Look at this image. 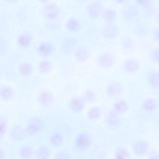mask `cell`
<instances>
[{"instance_id":"obj_36","label":"cell","mask_w":159,"mask_h":159,"mask_svg":"<svg viewBox=\"0 0 159 159\" xmlns=\"http://www.w3.org/2000/svg\"><path fill=\"white\" fill-rule=\"evenodd\" d=\"M53 159H71L69 153L65 151H60L55 154Z\"/></svg>"},{"instance_id":"obj_34","label":"cell","mask_w":159,"mask_h":159,"mask_svg":"<svg viewBox=\"0 0 159 159\" xmlns=\"http://www.w3.org/2000/svg\"><path fill=\"white\" fill-rule=\"evenodd\" d=\"M134 30L136 35L139 37H142L147 33L148 27L146 24L141 23L136 25Z\"/></svg>"},{"instance_id":"obj_22","label":"cell","mask_w":159,"mask_h":159,"mask_svg":"<svg viewBox=\"0 0 159 159\" xmlns=\"http://www.w3.org/2000/svg\"><path fill=\"white\" fill-rule=\"evenodd\" d=\"M52 68V63L49 61L43 60L40 61L38 65L39 72L42 75H45L51 71Z\"/></svg>"},{"instance_id":"obj_11","label":"cell","mask_w":159,"mask_h":159,"mask_svg":"<svg viewBox=\"0 0 159 159\" xmlns=\"http://www.w3.org/2000/svg\"><path fill=\"white\" fill-rule=\"evenodd\" d=\"M149 148L148 143L144 140H139L132 144V149L133 153L138 157L145 155L148 152Z\"/></svg>"},{"instance_id":"obj_30","label":"cell","mask_w":159,"mask_h":159,"mask_svg":"<svg viewBox=\"0 0 159 159\" xmlns=\"http://www.w3.org/2000/svg\"><path fill=\"white\" fill-rule=\"evenodd\" d=\"M120 44L122 48L125 50H131L134 45L133 39L129 36H126L122 37L120 40Z\"/></svg>"},{"instance_id":"obj_32","label":"cell","mask_w":159,"mask_h":159,"mask_svg":"<svg viewBox=\"0 0 159 159\" xmlns=\"http://www.w3.org/2000/svg\"><path fill=\"white\" fill-rule=\"evenodd\" d=\"M143 108L146 111H152L157 108V104L156 100L152 98L146 99L143 103Z\"/></svg>"},{"instance_id":"obj_33","label":"cell","mask_w":159,"mask_h":159,"mask_svg":"<svg viewBox=\"0 0 159 159\" xmlns=\"http://www.w3.org/2000/svg\"><path fill=\"white\" fill-rule=\"evenodd\" d=\"M96 98V95L94 91L88 89L84 92L82 98L84 102L91 103L95 101Z\"/></svg>"},{"instance_id":"obj_45","label":"cell","mask_w":159,"mask_h":159,"mask_svg":"<svg viewBox=\"0 0 159 159\" xmlns=\"http://www.w3.org/2000/svg\"></svg>"},{"instance_id":"obj_27","label":"cell","mask_w":159,"mask_h":159,"mask_svg":"<svg viewBox=\"0 0 159 159\" xmlns=\"http://www.w3.org/2000/svg\"><path fill=\"white\" fill-rule=\"evenodd\" d=\"M86 115L88 119L90 120H96L101 117L102 111L99 107L94 106L88 110Z\"/></svg>"},{"instance_id":"obj_23","label":"cell","mask_w":159,"mask_h":159,"mask_svg":"<svg viewBox=\"0 0 159 159\" xmlns=\"http://www.w3.org/2000/svg\"><path fill=\"white\" fill-rule=\"evenodd\" d=\"M64 141L63 136L61 133L58 132L53 133L49 138L50 144L54 148L61 147L63 144Z\"/></svg>"},{"instance_id":"obj_6","label":"cell","mask_w":159,"mask_h":159,"mask_svg":"<svg viewBox=\"0 0 159 159\" xmlns=\"http://www.w3.org/2000/svg\"><path fill=\"white\" fill-rule=\"evenodd\" d=\"M55 47L53 44L49 41H45L40 43L36 48L37 53L41 57L46 58L53 53Z\"/></svg>"},{"instance_id":"obj_41","label":"cell","mask_w":159,"mask_h":159,"mask_svg":"<svg viewBox=\"0 0 159 159\" xmlns=\"http://www.w3.org/2000/svg\"><path fill=\"white\" fill-rule=\"evenodd\" d=\"M152 36L155 40L159 42V28H156L153 30Z\"/></svg>"},{"instance_id":"obj_9","label":"cell","mask_w":159,"mask_h":159,"mask_svg":"<svg viewBox=\"0 0 159 159\" xmlns=\"http://www.w3.org/2000/svg\"><path fill=\"white\" fill-rule=\"evenodd\" d=\"M114 58L113 55L108 52H104L98 58L97 63L98 66L103 69H108L113 65Z\"/></svg>"},{"instance_id":"obj_26","label":"cell","mask_w":159,"mask_h":159,"mask_svg":"<svg viewBox=\"0 0 159 159\" xmlns=\"http://www.w3.org/2000/svg\"><path fill=\"white\" fill-rule=\"evenodd\" d=\"M106 120L107 124L112 126L118 125L120 122L118 114L114 111H111L107 113Z\"/></svg>"},{"instance_id":"obj_12","label":"cell","mask_w":159,"mask_h":159,"mask_svg":"<svg viewBox=\"0 0 159 159\" xmlns=\"http://www.w3.org/2000/svg\"><path fill=\"white\" fill-rule=\"evenodd\" d=\"M26 135L25 128L20 125H14L10 131L9 136L15 141H22L25 139Z\"/></svg>"},{"instance_id":"obj_8","label":"cell","mask_w":159,"mask_h":159,"mask_svg":"<svg viewBox=\"0 0 159 159\" xmlns=\"http://www.w3.org/2000/svg\"><path fill=\"white\" fill-rule=\"evenodd\" d=\"M89 15L93 19L98 18L103 11L102 4L100 1H95L89 3L87 7Z\"/></svg>"},{"instance_id":"obj_37","label":"cell","mask_w":159,"mask_h":159,"mask_svg":"<svg viewBox=\"0 0 159 159\" xmlns=\"http://www.w3.org/2000/svg\"><path fill=\"white\" fill-rule=\"evenodd\" d=\"M136 4L146 9L151 7L152 5V2L150 0H135Z\"/></svg>"},{"instance_id":"obj_20","label":"cell","mask_w":159,"mask_h":159,"mask_svg":"<svg viewBox=\"0 0 159 159\" xmlns=\"http://www.w3.org/2000/svg\"><path fill=\"white\" fill-rule=\"evenodd\" d=\"M51 154L50 148L46 145H43L37 150L35 156L36 159H49Z\"/></svg>"},{"instance_id":"obj_39","label":"cell","mask_w":159,"mask_h":159,"mask_svg":"<svg viewBox=\"0 0 159 159\" xmlns=\"http://www.w3.org/2000/svg\"><path fill=\"white\" fill-rule=\"evenodd\" d=\"M0 44H2V46H1V48L2 47V48L1 49V52H2V54L5 53L7 52V50H8V45L7 43V42L3 38H0Z\"/></svg>"},{"instance_id":"obj_2","label":"cell","mask_w":159,"mask_h":159,"mask_svg":"<svg viewBox=\"0 0 159 159\" xmlns=\"http://www.w3.org/2000/svg\"><path fill=\"white\" fill-rule=\"evenodd\" d=\"M61 10L58 5L54 3H49L44 5L41 10L43 18L48 20H55L60 15Z\"/></svg>"},{"instance_id":"obj_10","label":"cell","mask_w":159,"mask_h":159,"mask_svg":"<svg viewBox=\"0 0 159 159\" xmlns=\"http://www.w3.org/2000/svg\"><path fill=\"white\" fill-rule=\"evenodd\" d=\"M102 37L107 40H113L117 38L120 34L118 27L114 25L109 24L104 27L102 30Z\"/></svg>"},{"instance_id":"obj_40","label":"cell","mask_w":159,"mask_h":159,"mask_svg":"<svg viewBox=\"0 0 159 159\" xmlns=\"http://www.w3.org/2000/svg\"><path fill=\"white\" fill-rule=\"evenodd\" d=\"M148 159H159V153L157 151L150 152L148 156Z\"/></svg>"},{"instance_id":"obj_31","label":"cell","mask_w":159,"mask_h":159,"mask_svg":"<svg viewBox=\"0 0 159 159\" xmlns=\"http://www.w3.org/2000/svg\"><path fill=\"white\" fill-rule=\"evenodd\" d=\"M130 154L129 151L125 148L119 147L116 150L113 159H129Z\"/></svg>"},{"instance_id":"obj_24","label":"cell","mask_w":159,"mask_h":159,"mask_svg":"<svg viewBox=\"0 0 159 159\" xmlns=\"http://www.w3.org/2000/svg\"><path fill=\"white\" fill-rule=\"evenodd\" d=\"M113 111L118 114L125 113L129 108L128 103L125 100L121 99L114 103L113 105Z\"/></svg>"},{"instance_id":"obj_19","label":"cell","mask_w":159,"mask_h":159,"mask_svg":"<svg viewBox=\"0 0 159 159\" xmlns=\"http://www.w3.org/2000/svg\"><path fill=\"white\" fill-rule=\"evenodd\" d=\"M89 57L88 50L84 47H80L76 49L75 52V57L78 62H84L87 61Z\"/></svg>"},{"instance_id":"obj_46","label":"cell","mask_w":159,"mask_h":159,"mask_svg":"<svg viewBox=\"0 0 159 159\" xmlns=\"http://www.w3.org/2000/svg\"></svg>"},{"instance_id":"obj_17","label":"cell","mask_w":159,"mask_h":159,"mask_svg":"<svg viewBox=\"0 0 159 159\" xmlns=\"http://www.w3.org/2000/svg\"><path fill=\"white\" fill-rule=\"evenodd\" d=\"M17 70L20 75L25 77L31 76L34 72L33 66L31 63L28 62L20 63L18 66Z\"/></svg>"},{"instance_id":"obj_29","label":"cell","mask_w":159,"mask_h":159,"mask_svg":"<svg viewBox=\"0 0 159 159\" xmlns=\"http://www.w3.org/2000/svg\"><path fill=\"white\" fill-rule=\"evenodd\" d=\"M101 16L104 20L110 24L116 20L117 14L114 10L108 9L103 10Z\"/></svg>"},{"instance_id":"obj_42","label":"cell","mask_w":159,"mask_h":159,"mask_svg":"<svg viewBox=\"0 0 159 159\" xmlns=\"http://www.w3.org/2000/svg\"><path fill=\"white\" fill-rule=\"evenodd\" d=\"M6 153L5 151L2 148L0 149V159H5Z\"/></svg>"},{"instance_id":"obj_21","label":"cell","mask_w":159,"mask_h":159,"mask_svg":"<svg viewBox=\"0 0 159 159\" xmlns=\"http://www.w3.org/2000/svg\"><path fill=\"white\" fill-rule=\"evenodd\" d=\"M65 26L69 31L75 32L78 31L80 28V24L79 21L73 17L69 18L65 23Z\"/></svg>"},{"instance_id":"obj_13","label":"cell","mask_w":159,"mask_h":159,"mask_svg":"<svg viewBox=\"0 0 159 159\" xmlns=\"http://www.w3.org/2000/svg\"><path fill=\"white\" fill-rule=\"evenodd\" d=\"M32 34L28 32H25L19 35L16 39L17 46L20 48L25 49L28 48L33 39Z\"/></svg>"},{"instance_id":"obj_43","label":"cell","mask_w":159,"mask_h":159,"mask_svg":"<svg viewBox=\"0 0 159 159\" xmlns=\"http://www.w3.org/2000/svg\"><path fill=\"white\" fill-rule=\"evenodd\" d=\"M115 1L116 3L118 4H121L125 3V2H126V1L125 0H117Z\"/></svg>"},{"instance_id":"obj_7","label":"cell","mask_w":159,"mask_h":159,"mask_svg":"<svg viewBox=\"0 0 159 159\" xmlns=\"http://www.w3.org/2000/svg\"><path fill=\"white\" fill-rule=\"evenodd\" d=\"M77 41L75 38L68 37L65 39L61 44V50L66 56H70L73 53L77 45Z\"/></svg>"},{"instance_id":"obj_1","label":"cell","mask_w":159,"mask_h":159,"mask_svg":"<svg viewBox=\"0 0 159 159\" xmlns=\"http://www.w3.org/2000/svg\"><path fill=\"white\" fill-rule=\"evenodd\" d=\"M139 10L136 5L126 4L120 10L121 16L125 21L132 22L137 20L139 15Z\"/></svg>"},{"instance_id":"obj_28","label":"cell","mask_w":159,"mask_h":159,"mask_svg":"<svg viewBox=\"0 0 159 159\" xmlns=\"http://www.w3.org/2000/svg\"><path fill=\"white\" fill-rule=\"evenodd\" d=\"M34 153L32 148L29 145H25L22 146L20 149L19 155L22 159H30Z\"/></svg>"},{"instance_id":"obj_44","label":"cell","mask_w":159,"mask_h":159,"mask_svg":"<svg viewBox=\"0 0 159 159\" xmlns=\"http://www.w3.org/2000/svg\"><path fill=\"white\" fill-rule=\"evenodd\" d=\"M158 73L159 74V70L158 71Z\"/></svg>"},{"instance_id":"obj_35","label":"cell","mask_w":159,"mask_h":159,"mask_svg":"<svg viewBox=\"0 0 159 159\" xmlns=\"http://www.w3.org/2000/svg\"><path fill=\"white\" fill-rule=\"evenodd\" d=\"M8 128L7 120L4 116H1L0 118V137H3L6 133Z\"/></svg>"},{"instance_id":"obj_14","label":"cell","mask_w":159,"mask_h":159,"mask_svg":"<svg viewBox=\"0 0 159 159\" xmlns=\"http://www.w3.org/2000/svg\"><path fill=\"white\" fill-rule=\"evenodd\" d=\"M15 93L13 89L9 86L2 85L0 87V98L3 101L11 100L15 96Z\"/></svg>"},{"instance_id":"obj_4","label":"cell","mask_w":159,"mask_h":159,"mask_svg":"<svg viewBox=\"0 0 159 159\" xmlns=\"http://www.w3.org/2000/svg\"><path fill=\"white\" fill-rule=\"evenodd\" d=\"M55 100L54 94L51 91L45 89L40 92L36 97L38 104L43 108L50 107L53 103Z\"/></svg>"},{"instance_id":"obj_16","label":"cell","mask_w":159,"mask_h":159,"mask_svg":"<svg viewBox=\"0 0 159 159\" xmlns=\"http://www.w3.org/2000/svg\"><path fill=\"white\" fill-rule=\"evenodd\" d=\"M123 67L124 70L128 73L132 74L135 73L139 69L140 64L136 59L129 58L124 62Z\"/></svg>"},{"instance_id":"obj_18","label":"cell","mask_w":159,"mask_h":159,"mask_svg":"<svg viewBox=\"0 0 159 159\" xmlns=\"http://www.w3.org/2000/svg\"><path fill=\"white\" fill-rule=\"evenodd\" d=\"M122 90L121 85L118 82H113L110 83L106 89L107 93L111 97H115L120 95Z\"/></svg>"},{"instance_id":"obj_25","label":"cell","mask_w":159,"mask_h":159,"mask_svg":"<svg viewBox=\"0 0 159 159\" xmlns=\"http://www.w3.org/2000/svg\"><path fill=\"white\" fill-rule=\"evenodd\" d=\"M148 81L151 87L155 89H159V74L158 71L150 72L148 76Z\"/></svg>"},{"instance_id":"obj_15","label":"cell","mask_w":159,"mask_h":159,"mask_svg":"<svg viewBox=\"0 0 159 159\" xmlns=\"http://www.w3.org/2000/svg\"><path fill=\"white\" fill-rule=\"evenodd\" d=\"M85 102L82 98L74 97L71 98L69 101L68 107L71 111L75 113H80L84 109Z\"/></svg>"},{"instance_id":"obj_38","label":"cell","mask_w":159,"mask_h":159,"mask_svg":"<svg viewBox=\"0 0 159 159\" xmlns=\"http://www.w3.org/2000/svg\"><path fill=\"white\" fill-rule=\"evenodd\" d=\"M152 59L156 62L159 63V48L153 50L151 53Z\"/></svg>"},{"instance_id":"obj_3","label":"cell","mask_w":159,"mask_h":159,"mask_svg":"<svg viewBox=\"0 0 159 159\" xmlns=\"http://www.w3.org/2000/svg\"><path fill=\"white\" fill-rule=\"evenodd\" d=\"M44 126V123L42 119L34 117L29 121L25 129L27 135L33 136L40 133Z\"/></svg>"},{"instance_id":"obj_5","label":"cell","mask_w":159,"mask_h":159,"mask_svg":"<svg viewBox=\"0 0 159 159\" xmlns=\"http://www.w3.org/2000/svg\"><path fill=\"white\" fill-rule=\"evenodd\" d=\"M92 143V140L90 136L84 133H80L75 137L74 144L76 148L83 151L88 149Z\"/></svg>"}]
</instances>
